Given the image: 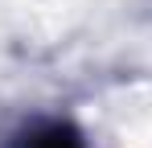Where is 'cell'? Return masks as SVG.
<instances>
[{
    "label": "cell",
    "mask_w": 152,
    "mask_h": 148,
    "mask_svg": "<svg viewBox=\"0 0 152 148\" xmlns=\"http://www.w3.org/2000/svg\"><path fill=\"white\" fill-rule=\"evenodd\" d=\"M25 148H78L70 136H62V132H45V136H33Z\"/></svg>",
    "instance_id": "1"
}]
</instances>
